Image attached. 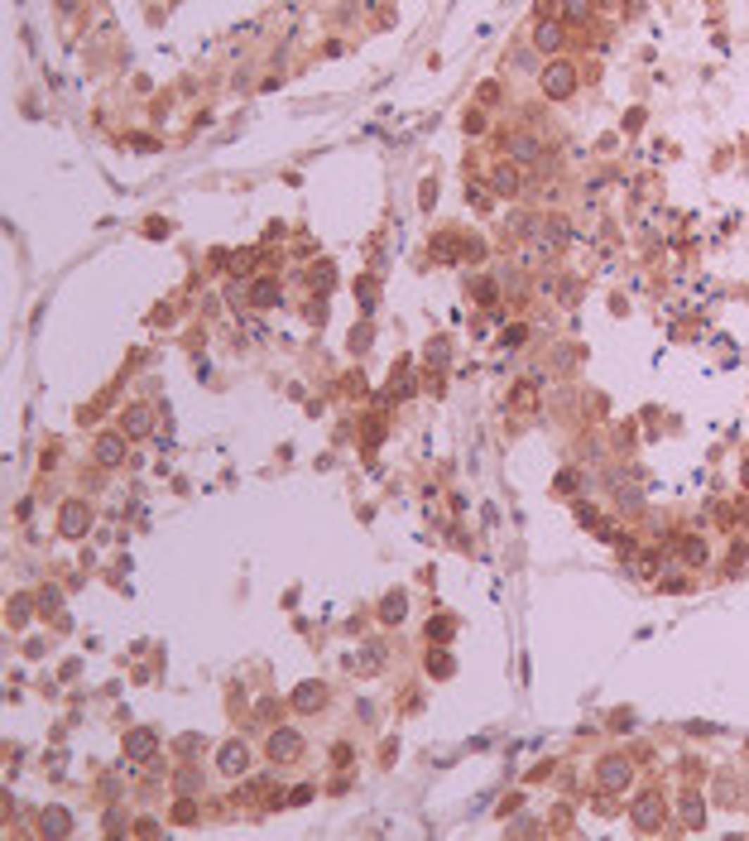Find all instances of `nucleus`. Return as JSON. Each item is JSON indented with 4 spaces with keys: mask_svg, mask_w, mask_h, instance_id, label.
I'll use <instances>...</instances> for the list:
<instances>
[{
    "mask_svg": "<svg viewBox=\"0 0 749 841\" xmlns=\"http://www.w3.org/2000/svg\"><path fill=\"white\" fill-rule=\"evenodd\" d=\"M596 784H600V793H624V788L634 784V764L624 760V755H605L600 769H596Z\"/></svg>",
    "mask_w": 749,
    "mask_h": 841,
    "instance_id": "f257e3e1",
    "label": "nucleus"
},
{
    "mask_svg": "<svg viewBox=\"0 0 749 841\" xmlns=\"http://www.w3.org/2000/svg\"><path fill=\"white\" fill-rule=\"evenodd\" d=\"M92 529V505L87 500H63V510H58V534L63 539H82Z\"/></svg>",
    "mask_w": 749,
    "mask_h": 841,
    "instance_id": "f03ea898",
    "label": "nucleus"
},
{
    "mask_svg": "<svg viewBox=\"0 0 749 841\" xmlns=\"http://www.w3.org/2000/svg\"><path fill=\"white\" fill-rule=\"evenodd\" d=\"M543 92H548L553 101H567V96L577 92V68H572V63H548V68H543Z\"/></svg>",
    "mask_w": 749,
    "mask_h": 841,
    "instance_id": "7ed1b4c3",
    "label": "nucleus"
},
{
    "mask_svg": "<svg viewBox=\"0 0 749 841\" xmlns=\"http://www.w3.org/2000/svg\"><path fill=\"white\" fill-rule=\"evenodd\" d=\"M265 750H269V760H274V764H294L298 755H303V735L289 731V726H279V731H269Z\"/></svg>",
    "mask_w": 749,
    "mask_h": 841,
    "instance_id": "20e7f679",
    "label": "nucleus"
},
{
    "mask_svg": "<svg viewBox=\"0 0 749 841\" xmlns=\"http://www.w3.org/2000/svg\"><path fill=\"white\" fill-rule=\"evenodd\" d=\"M629 817H634V827H639V832H658V827L668 822V808H663V798H658V793H643L639 803L629 808Z\"/></svg>",
    "mask_w": 749,
    "mask_h": 841,
    "instance_id": "39448f33",
    "label": "nucleus"
},
{
    "mask_svg": "<svg viewBox=\"0 0 749 841\" xmlns=\"http://www.w3.org/2000/svg\"><path fill=\"white\" fill-rule=\"evenodd\" d=\"M216 769H221V774H245V769H250V750H245V740H226V745H221V755H216Z\"/></svg>",
    "mask_w": 749,
    "mask_h": 841,
    "instance_id": "423d86ee",
    "label": "nucleus"
},
{
    "mask_svg": "<svg viewBox=\"0 0 749 841\" xmlns=\"http://www.w3.org/2000/svg\"><path fill=\"white\" fill-rule=\"evenodd\" d=\"M125 442H130L125 433H101L96 437V461L101 466H120L125 461Z\"/></svg>",
    "mask_w": 749,
    "mask_h": 841,
    "instance_id": "0eeeda50",
    "label": "nucleus"
},
{
    "mask_svg": "<svg viewBox=\"0 0 749 841\" xmlns=\"http://www.w3.org/2000/svg\"><path fill=\"white\" fill-rule=\"evenodd\" d=\"M505 154H509L514 163H538L543 144H538L534 135H509V139H505Z\"/></svg>",
    "mask_w": 749,
    "mask_h": 841,
    "instance_id": "6e6552de",
    "label": "nucleus"
},
{
    "mask_svg": "<svg viewBox=\"0 0 749 841\" xmlns=\"http://www.w3.org/2000/svg\"><path fill=\"white\" fill-rule=\"evenodd\" d=\"M159 750V731H130L125 735V760H149Z\"/></svg>",
    "mask_w": 749,
    "mask_h": 841,
    "instance_id": "1a4fd4ad",
    "label": "nucleus"
},
{
    "mask_svg": "<svg viewBox=\"0 0 749 841\" xmlns=\"http://www.w3.org/2000/svg\"><path fill=\"white\" fill-rule=\"evenodd\" d=\"M534 49L538 54H558L562 49V25L558 20H538L534 25Z\"/></svg>",
    "mask_w": 749,
    "mask_h": 841,
    "instance_id": "9d476101",
    "label": "nucleus"
},
{
    "mask_svg": "<svg viewBox=\"0 0 749 841\" xmlns=\"http://www.w3.org/2000/svg\"><path fill=\"white\" fill-rule=\"evenodd\" d=\"M274 303H284V289H279L274 279H255V284H250V308L265 313V308H274Z\"/></svg>",
    "mask_w": 749,
    "mask_h": 841,
    "instance_id": "9b49d317",
    "label": "nucleus"
},
{
    "mask_svg": "<svg viewBox=\"0 0 749 841\" xmlns=\"http://www.w3.org/2000/svg\"><path fill=\"white\" fill-rule=\"evenodd\" d=\"M677 553H682V563H687V568H701V563L711 558L706 539H696V534H677Z\"/></svg>",
    "mask_w": 749,
    "mask_h": 841,
    "instance_id": "f8f14e48",
    "label": "nucleus"
},
{
    "mask_svg": "<svg viewBox=\"0 0 749 841\" xmlns=\"http://www.w3.org/2000/svg\"><path fill=\"white\" fill-rule=\"evenodd\" d=\"M154 433V413L144 404H130L125 409V437H149Z\"/></svg>",
    "mask_w": 749,
    "mask_h": 841,
    "instance_id": "ddd939ff",
    "label": "nucleus"
},
{
    "mask_svg": "<svg viewBox=\"0 0 749 841\" xmlns=\"http://www.w3.org/2000/svg\"><path fill=\"white\" fill-rule=\"evenodd\" d=\"M39 832H44V837H68V832H73V817L63 813V808H44V813H39Z\"/></svg>",
    "mask_w": 749,
    "mask_h": 841,
    "instance_id": "4468645a",
    "label": "nucleus"
},
{
    "mask_svg": "<svg viewBox=\"0 0 749 841\" xmlns=\"http://www.w3.org/2000/svg\"><path fill=\"white\" fill-rule=\"evenodd\" d=\"M322 702H327V687H322V683H298L294 687V706L298 711H317Z\"/></svg>",
    "mask_w": 749,
    "mask_h": 841,
    "instance_id": "2eb2a0df",
    "label": "nucleus"
},
{
    "mask_svg": "<svg viewBox=\"0 0 749 841\" xmlns=\"http://www.w3.org/2000/svg\"><path fill=\"white\" fill-rule=\"evenodd\" d=\"M490 192H500V197H514V192H519V173H514L509 163H500V168L490 173Z\"/></svg>",
    "mask_w": 749,
    "mask_h": 841,
    "instance_id": "dca6fc26",
    "label": "nucleus"
},
{
    "mask_svg": "<svg viewBox=\"0 0 749 841\" xmlns=\"http://www.w3.org/2000/svg\"><path fill=\"white\" fill-rule=\"evenodd\" d=\"M403 611H408V597H403V592H389V597L379 601V621L384 625H399Z\"/></svg>",
    "mask_w": 749,
    "mask_h": 841,
    "instance_id": "f3484780",
    "label": "nucleus"
},
{
    "mask_svg": "<svg viewBox=\"0 0 749 841\" xmlns=\"http://www.w3.org/2000/svg\"><path fill=\"white\" fill-rule=\"evenodd\" d=\"M591 20V0H562V25H586Z\"/></svg>",
    "mask_w": 749,
    "mask_h": 841,
    "instance_id": "a211bd4d",
    "label": "nucleus"
},
{
    "mask_svg": "<svg viewBox=\"0 0 749 841\" xmlns=\"http://www.w3.org/2000/svg\"><path fill=\"white\" fill-rule=\"evenodd\" d=\"M682 822H687V827H701V822H706V803H701L696 793L682 798Z\"/></svg>",
    "mask_w": 749,
    "mask_h": 841,
    "instance_id": "6ab92c4d",
    "label": "nucleus"
},
{
    "mask_svg": "<svg viewBox=\"0 0 749 841\" xmlns=\"http://www.w3.org/2000/svg\"><path fill=\"white\" fill-rule=\"evenodd\" d=\"M456 635V621H447V616H437V621H428V644H447Z\"/></svg>",
    "mask_w": 749,
    "mask_h": 841,
    "instance_id": "aec40b11",
    "label": "nucleus"
},
{
    "mask_svg": "<svg viewBox=\"0 0 749 841\" xmlns=\"http://www.w3.org/2000/svg\"><path fill=\"white\" fill-rule=\"evenodd\" d=\"M34 601H39V597H15V601H10V606H5L10 625H25V621H29V611H34Z\"/></svg>",
    "mask_w": 749,
    "mask_h": 841,
    "instance_id": "412c9836",
    "label": "nucleus"
},
{
    "mask_svg": "<svg viewBox=\"0 0 749 841\" xmlns=\"http://www.w3.org/2000/svg\"><path fill=\"white\" fill-rule=\"evenodd\" d=\"M428 673H432V678H452V673H456V664H452V659H447L442 649H432V654H428Z\"/></svg>",
    "mask_w": 749,
    "mask_h": 841,
    "instance_id": "4be33fe9",
    "label": "nucleus"
},
{
    "mask_svg": "<svg viewBox=\"0 0 749 841\" xmlns=\"http://www.w3.org/2000/svg\"><path fill=\"white\" fill-rule=\"evenodd\" d=\"M514 409H534L538 404V380H524L519 390H514V399H509Z\"/></svg>",
    "mask_w": 749,
    "mask_h": 841,
    "instance_id": "5701e85b",
    "label": "nucleus"
},
{
    "mask_svg": "<svg viewBox=\"0 0 749 841\" xmlns=\"http://www.w3.org/2000/svg\"><path fill=\"white\" fill-rule=\"evenodd\" d=\"M173 822H183V827H187V822H197V803H192V793H183V798L173 803Z\"/></svg>",
    "mask_w": 749,
    "mask_h": 841,
    "instance_id": "b1692460",
    "label": "nucleus"
},
{
    "mask_svg": "<svg viewBox=\"0 0 749 841\" xmlns=\"http://www.w3.org/2000/svg\"><path fill=\"white\" fill-rule=\"evenodd\" d=\"M332 279H336V274H332V265H313V274H308V284H313V289H322V294L332 289Z\"/></svg>",
    "mask_w": 749,
    "mask_h": 841,
    "instance_id": "393cba45",
    "label": "nucleus"
},
{
    "mask_svg": "<svg viewBox=\"0 0 749 841\" xmlns=\"http://www.w3.org/2000/svg\"><path fill=\"white\" fill-rule=\"evenodd\" d=\"M58 606H63V592H58V587H44V592H39V611L49 616V611H58Z\"/></svg>",
    "mask_w": 749,
    "mask_h": 841,
    "instance_id": "a878e982",
    "label": "nucleus"
},
{
    "mask_svg": "<svg viewBox=\"0 0 749 841\" xmlns=\"http://www.w3.org/2000/svg\"><path fill=\"white\" fill-rule=\"evenodd\" d=\"M260 260V250H245V255H231V274H250V265Z\"/></svg>",
    "mask_w": 749,
    "mask_h": 841,
    "instance_id": "bb28decb",
    "label": "nucleus"
},
{
    "mask_svg": "<svg viewBox=\"0 0 749 841\" xmlns=\"http://www.w3.org/2000/svg\"><path fill=\"white\" fill-rule=\"evenodd\" d=\"M197 788H202V774L197 769H183L178 774V793H197Z\"/></svg>",
    "mask_w": 749,
    "mask_h": 841,
    "instance_id": "cd10ccee",
    "label": "nucleus"
},
{
    "mask_svg": "<svg viewBox=\"0 0 749 841\" xmlns=\"http://www.w3.org/2000/svg\"><path fill=\"white\" fill-rule=\"evenodd\" d=\"M432 255H437V260H456V241H452V236H437Z\"/></svg>",
    "mask_w": 749,
    "mask_h": 841,
    "instance_id": "c85d7f7f",
    "label": "nucleus"
},
{
    "mask_svg": "<svg viewBox=\"0 0 749 841\" xmlns=\"http://www.w3.org/2000/svg\"><path fill=\"white\" fill-rule=\"evenodd\" d=\"M476 299H481V303H495V299H500V289H495L490 279H481V284H476Z\"/></svg>",
    "mask_w": 749,
    "mask_h": 841,
    "instance_id": "c756f323",
    "label": "nucleus"
},
{
    "mask_svg": "<svg viewBox=\"0 0 749 841\" xmlns=\"http://www.w3.org/2000/svg\"><path fill=\"white\" fill-rule=\"evenodd\" d=\"M384 437V418H370V428H365V447H374Z\"/></svg>",
    "mask_w": 749,
    "mask_h": 841,
    "instance_id": "7c9ffc66",
    "label": "nucleus"
},
{
    "mask_svg": "<svg viewBox=\"0 0 749 841\" xmlns=\"http://www.w3.org/2000/svg\"><path fill=\"white\" fill-rule=\"evenodd\" d=\"M524 337H529V327H505V347H509V351H514Z\"/></svg>",
    "mask_w": 749,
    "mask_h": 841,
    "instance_id": "2f4dec72",
    "label": "nucleus"
},
{
    "mask_svg": "<svg viewBox=\"0 0 749 841\" xmlns=\"http://www.w3.org/2000/svg\"><path fill=\"white\" fill-rule=\"evenodd\" d=\"M481 130H485V116H481V111H471V116H466V135H481Z\"/></svg>",
    "mask_w": 749,
    "mask_h": 841,
    "instance_id": "473e14b6",
    "label": "nucleus"
},
{
    "mask_svg": "<svg viewBox=\"0 0 749 841\" xmlns=\"http://www.w3.org/2000/svg\"><path fill=\"white\" fill-rule=\"evenodd\" d=\"M144 236H154V241H159V236H168V221H159V217L144 221Z\"/></svg>",
    "mask_w": 749,
    "mask_h": 841,
    "instance_id": "72a5a7b5",
    "label": "nucleus"
},
{
    "mask_svg": "<svg viewBox=\"0 0 749 841\" xmlns=\"http://www.w3.org/2000/svg\"><path fill=\"white\" fill-rule=\"evenodd\" d=\"M313 798V784H298V788H289V803H308Z\"/></svg>",
    "mask_w": 749,
    "mask_h": 841,
    "instance_id": "f704fd0d",
    "label": "nucleus"
},
{
    "mask_svg": "<svg viewBox=\"0 0 749 841\" xmlns=\"http://www.w3.org/2000/svg\"><path fill=\"white\" fill-rule=\"evenodd\" d=\"M466 197H471V202H476V207H490V192H485V188H476V183H471V188H466Z\"/></svg>",
    "mask_w": 749,
    "mask_h": 841,
    "instance_id": "c9c22d12",
    "label": "nucleus"
},
{
    "mask_svg": "<svg viewBox=\"0 0 749 841\" xmlns=\"http://www.w3.org/2000/svg\"><path fill=\"white\" fill-rule=\"evenodd\" d=\"M745 568V543H735V553H730V572Z\"/></svg>",
    "mask_w": 749,
    "mask_h": 841,
    "instance_id": "e433bc0d",
    "label": "nucleus"
},
{
    "mask_svg": "<svg viewBox=\"0 0 749 841\" xmlns=\"http://www.w3.org/2000/svg\"><path fill=\"white\" fill-rule=\"evenodd\" d=\"M558 490H577V471H562V476H558Z\"/></svg>",
    "mask_w": 749,
    "mask_h": 841,
    "instance_id": "4c0bfd02",
    "label": "nucleus"
},
{
    "mask_svg": "<svg viewBox=\"0 0 749 841\" xmlns=\"http://www.w3.org/2000/svg\"><path fill=\"white\" fill-rule=\"evenodd\" d=\"M740 486L749 490V457H745V466H740Z\"/></svg>",
    "mask_w": 749,
    "mask_h": 841,
    "instance_id": "58836bf2",
    "label": "nucleus"
},
{
    "mask_svg": "<svg viewBox=\"0 0 749 841\" xmlns=\"http://www.w3.org/2000/svg\"><path fill=\"white\" fill-rule=\"evenodd\" d=\"M596 5H615V0H596Z\"/></svg>",
    "mask_w": 749,
    "mask_h": 841,
    "instance_id": "ea45409f",
    "label": "nucleus"
}]
</instances>
